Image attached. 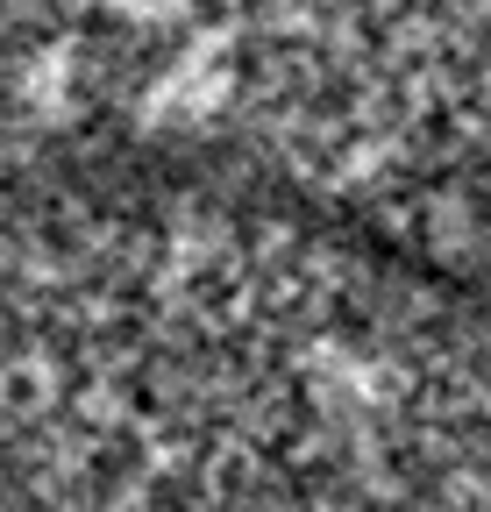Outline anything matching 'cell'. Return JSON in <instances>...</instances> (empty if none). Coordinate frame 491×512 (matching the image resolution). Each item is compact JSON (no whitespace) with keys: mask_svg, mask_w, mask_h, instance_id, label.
I'll return each instance as SVG.
<instances>
[{"mask_svg":"<svg viewBox=\"0 0 491 512\" xmlns=\"http://www.w3.org/2000/svg\"><path fill=\"white\" fill-rule=\"evenodd\" d=\"M0 512H491V299L250 178L15 164Z\"/></svg>","mask_w":491,"mask_h":512,"instance_id":"6da1fadb","label":"cell"},{"mask_svg":"<svg viewBox=\"0 0 491 512\" xmlns=\"http://www.w3.org/2000/svg\"><path fill=\"white\" fill-rule=\"evenodd\" d=\"M193 164L491 299V0H0V171Z\"/></svg>","mask_w":491,"mask_h":512,"instance_id":"7a4b0ae2","label":"cell"}]
</instances>
